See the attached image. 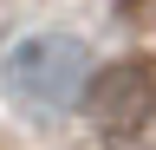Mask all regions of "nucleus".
Returning <instances> with one entry per match:
<instances>
[{
  "mask_svg": "<svg viewBox=\"0 0 156 150\" xmlns=\"http://www.w3.org/2000/svg\"><path fill=\"white\" fill-rule=\"evenodd\" d=\"M91 46L78 33H26L7 59H0V85L20 111L33 118H65V111L85 104L91 91Z\"/></svg>",
  "mask_w": 156,
  "mask_h": 150,
  "instance_id": "obj_1",
  "label": "nucleus"
},
{
  "mask_svg": "<svg viewBox=\"0 0 156 150\" xmlns=\"http://www.w3.org/2000/svg\"><path fill=\"white\" fill-rule=\"evenodd\" d=\"M85 111L104 137H136L150 118H156V72L143 59H117L104 72H91V91H85Z\"/></svg>",
  "mask_w": 156,
  "mask_h": 150,
  "instance_id": "obj_2",
  "label": "nucleus"
},
{
  "mask_svg": "<svg viewBox=\"0 0 156 150\" xmlns=\"http://www.w3.org/2000/svg\"><path fill=\"white\" fill-rule=\"evenodd\" d=\"M130 7H136V0H130Z\"/></svg>",
  "mask_w": 156,
  "mask_h": 150,
  "instance_id": "obj_3",
  "label": "nucleus"
}]
</instances>
